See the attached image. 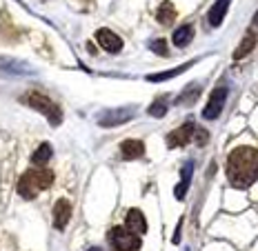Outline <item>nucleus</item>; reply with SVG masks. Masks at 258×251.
<instances>
[{
  "mask_svg": "<svg viewBox=\"0 0 258 251\" xmlns=\"http://www.w3.org/2000/svg\"><path fill=\"white\" fill-rule=\"evenodd\" d=\"M227 180L236 189H247L258 180V149L236 147L227 156Z\"/></svg>",
  "mask_w": 258,
  "mask_h": 251,
  "instance_id": "obj_1",
  "label": "nucleus"
},
{
  "mask_svg": "<svg viewBox=\"0 0 258 251\" xmlns=\"http://www.w3.org/2000/svg\"><path fill=\"white\" fill-rule=\"evenodd\" d=\"M53 183V172L47 167H34L29 172H25L18 180V194L25 200H34L38 196V191L49 189Z\"/></svg>",
  "mask_w": 258,
  "mask_h": 251,
  "instance_id": "obj_2",
  "label": "nucleus"
},
{
  "mask_svg": "<svg viewBox=\"0 0 258 251\" xmlns=\"http://www.w3.org/2000/svg\"><path fill=\"white\" fill-rule=\"evenodd\" d=\"M25 103L31 107V109H36V111H40V114H45L47 116V120L51 122L53 127H58L62 122V109L58 107L56 103H53L51 98H47L45 94H40V92H29L25 96Z\"/></svg>",
  "mask_w": 258,
  "mask_h": 251,
  "instance_id": "obj_3",
  "label": "nucleus"
},
{
  "mask_svg": "<svg viewBox=\"0 0 258 251\" xmlns=\"http://www.w3.org/2000/svg\"><path fill=\"white\" fill-rule=\"evenodd\" d=\"M109 242L116 251H138L141 249V236L132 233L125 227H111L109 229Z\"/></svg>",
  "mask_w": 258,
  "mask_h": 251,
  "instance_id": "obj_4",
  "label": "nucleus"
},
{
  "mask_svg": "<svg viewBox=\"0 0 258 251\" xmlns=\"http://www.w3.org/2000/svg\"><path fill=\"white\" fill-rule=\"evenodd\" d=\"M136 116V107H118V109H105L103 114H98V125L109 129V127L125 125Z\"/></svg>",
  "mask_w": 258,
  "mask_h": 251,
  "instance_id": "obj_5",
  "label": "nucleus"
},
{
  "mask_svg": "<svg viewBox=\"0 0 258 251\" xmlns=\"http://www.w3.org/2000/svg\"><path fill=\"white\" fill-rule=\"evenodd\" d=\"M225 100H227V89L225 87H216L209 96V103L205 105V109H203V118L205 120H216L220 116V111H223L225 107Z\"/></svg>",
  "mask_w": 258,
  "mask_h": 251,
  "instance_id": "obj_6",
  "label": "nucleus"
},
{
  "mask_svg": "<svg viewBox=\"0 0 258 251\" xmlns=\"http://www.w3.org/2000/svg\"><path fill=\"white\" fill-rule=\"evenodd\" d=\"M34 71L36 69L23 60H14V58L0 56V76H31Z\"/></svg>",
  "mask_w": 258,
  "mask_h": 251,
  "instance_id": "obj_7",
  "label": "nucleus"
},
{
  "mask_svg": "<svg viewBox=\"0 0 258 251\" xmlns=\"http://www.w3.org/2000/svg\"><path fill=\"white\" fill-rule=\"evenodd\" d=\"M194 136V125L191 122H185L178 129L169 131L167 133V147L169 149H178V147H185L189 142V138Z\"/></svg>",
  "mask_w": 258,
  "mask_h": 251,
  "instance_id": "obj_8",
  "label": "nucleus"
},
{
  "mask_svg": "<svg viewBox=\"0 0 258 251\" xmlns=\"http://www.w3.org/2000/svg\"><path fill=\"white\" fill-rule=\"evenodd\" d=\"M96 40H98V45L109 53H118L122 49V40L118 38L111 29H98L96 31Z\"/></svg>",
  "mask_w": 258,
  "mask_h": 251,
  "instance_id": "obj_9",
  "label": "nucleus"
},
{
  "mask_svg": "<svg viewBox=\"0 0 258 251\" xmlns=\"http://www.w3.org/2000/svg\"><path fill=\"white\" fill-rule=\"evenodd\" d=\"M125 229H129L132 233L136 236H143L147 233V220H145L143 211L141 209H129L127 216H125Z\"/></svg>",
  "mask_w": 258,
  "mask_h": 251,
  "instance_id": "obj_10",
  "label": "nucleus"
},
{
  "mask_svg": "<svg viewBox=\"0 0 258 251\" xmlns=\"http://www.w3.org/2000/svg\"><path fill=\"white\" fill-rule=\"evenodd\" d=\"M69 218H72V205H69V200L60 198L53 205V227L62 231L69 225Z\"/></svg>",
  "mask_w": 258,
  "mask_h": 251,
  "instance_id": "obj_11",
  "label": "nucleus"
},
{
  "mask_svg": "<svg viewBox=\"0 0 258 251\" xmlns=\"http://www.w3.org/2000/svg\"><path fill=\"white\" fill-rule=\"evenodd\" d=\"M191 174H194V162L189 160V162H185V167H182V172H180V183L176 185V189H174V196H176L178 200H182V196H185L187 189H189Z\"/></svg>",
  "mask_w": 258,
  "mask_h": 251,
  "instance_id": "obj_12",
  "label": "nucleus"
},
{
  "mask_svg": "<svg viewBox=\"0 0 258 251\" xmlns=\"http://www.w3.org/2000/svg\"><path fill=\"white\" fill-rule=\"evenodd\" d=\"M227 9H229V0H218V3L214 5V7L209 9V14H207L209 25H212V27H220V25H223Z\"/></svg>",
  "mask_w": 258,
  "mask_h": 251,
  "instance_id": "obj_13",
  "label": "nucleus"
},
{
  "mask_svg": "<svg viewBox=\"0 0 258 251\" xmlns=\"http://www.w3.org/2000/svg\"><path fill=\"white\" fill-rule=\"evenodd\" d=\"M120 151H122V158H127V160H136V158H143L145 145H143L141 140H122Z\"/></svg>",
  "mask_w": 258,
  "mask_h": 251,
  "instance_id": "obj_14",
  "label": "nucleus"
},
{
  "mask_svg": "<svg viewBox=\"0 0 258 251\" xmlns=\"http://www.w3.org/2000/svg\"><path fill=\"white\" fill-rule=\"evenodd\" d=\"M51 156H53L51 145L49 142H42V145L34 151V156H31V162H34V167H45V164L51 160Z\"/></svg>",
  "mask_w": 258,
  "mask_h": 251,
  "instance_id": "obj_15",
  "label": "nucleus"
},
{
  "mask_svg": "<svg viewBox=\"0 0 258 251\" xmlns=\"http://www.w3.org/2000/svg\"><path fill=\"white\" fill-rule=\"evenodd\" d=\"M171 40H174V45L180 47V49H182V47H187V45H189V42L194 40V27H191V25L178 27V29L174 31V38H171Z\"/></svg>",
  "mask_w": 258,
  "mask_h": 251,
  "instance_id": "obj_16",
  "label": "nucleus"
},
{
  "mask_svg": "<svg viewBox=\"0 0 258 251\" xmlns=\"http://www.w3.org/2000/svg\"><path fill=\"white\" fill-rule=\"evenodd\" d=\"M156 20H158L160 25H171L176 20V9L169 0H165V3L160 5V9L156 12Z\"/></svg>",
  "mask_w": 258,
  "mask_h": 251,
  "instance_id": "obj_17",
  "label": "nucleus"
},
{
  "mask_svg": "<svg viewBox=\"0 0 258 251\" xmlns=\"http://www.w3.org/2000/svg\"><path fill=\"white\" fill-rule=\"evenodd\" d=\"M254 47H256V36L251 34H245V38H243V42H240L238 47H236V51H234V58L236 60H240V58H245L249 51H254Z\"/></svg>",
  "mask_w": 258,
  "mask_h": 251,
  "instance_id": "obj_18",
  "label": "nucleus"
},
{
  "mask_svg": "<svg viewBox=\"0 0 258 251\" xmlns=\"http://www.w3.org/2000/svg\"><path fill=\"white\" fill-rule=\"evenodd\" d=\"M194 65V62H187V65H182V67H176V69H169V71H163V73H152V76H147L149 82H160V80H169V78H176L178 73L182 71H187Z\"/></svg>",
  "mask_w": 258,
  "mask_h": 251,
  "instance_id": "obj_19",
  "label": "nucleus"
},
{
  "mask_svg": "<svg viewBox=\"0 0 258 251\" xmlns=\"http://www.w3.org/2000/svg\"><path fill=\"white\" fill-rule=\"evenodd\" d=\"M149 116H154V118H163L165 114H167V100L165 98H158V100H154L152 107H149Z\"/></svg>",
  "mask_w": 258,
  "mask_h": 251,
  "instance_id": "obj_20",
  "label": "nucleus"
},
{
  "mask_svg": "<svg viewBox=\"0 0 258 251\" xmlns=\"http://www.w3.org/2000/svg\"><path fill=\"white\" fill-rule=\"evenodd\" d=\"M149 49L158 53V56H167V42H165V38H156L149 42Z\"/></svg>",
  "mask_w": 258,
  "mask_h": 251,
  "instance_id": "obj_21",
  "label": "nucleus"
},
{
  "mask_svg": "<svg viewBox=\"0 0 258 251\" xmlns=\"http://www.w3.org/2000/svg\"><path fill=\"white\" fill-rule=\"evenodd\" d=\"M194 138H196V145L198 147H205L209 140V133L205 129H194Z\"/></svg>",
  "mask_w": 258,
  "mask_h": 251,
  "instance_id": "obj_22",
  "label": "nucleus"
},
{
  "mask_svg": "<svg viewBox=\"0 0 258 251\" xmlns=\"http://www.w3.org/2000/svg\"><path fill=\"white\" fill-rule=\"evenodd\" d=\"M180 227H182V222H178V227H176V233H174V242L178 244V240H180Z\"/></svg>",
  "mask_w": 258,
  "mask_h": 251,
  "instance_id": "obj_23",
  "label": "nucleus"
},
{
  "mask_svg": "<svg viewBox=\"0 0 258 251\" xmlns=\"http://www.w3.org/2000/svg\"><path fill=\"white\" fill-rule=\"evenodd\" d=\"M87 251H103V249H98V247H91V249H87Z\"/></svg>",
  "mask_w": 258,
  "mask_h": 251,
  "instance_id": "obj_24",
  "label": "nucleus"
},
{
  "mask_svg": "<svg viewBox=\"0 0 258 251\" xmlns=\"http://www.w3.org/2000/svg\"><path fill=\"white\" fill-rule=\"evenodd\" d=\"M254 25H256V27H258V14H256V16H254Z\"/></svg>",
  "mask_w": 258,
  "mask_h": 251,
  "instance_id": "obj_25",
  "label": "nucleus"
}]
</instances>
